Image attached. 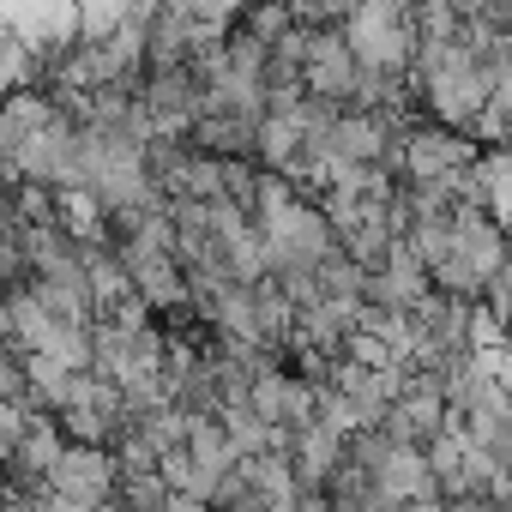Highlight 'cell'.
<instances>
[{
  "mask_svg": "<svg viewBox=\"0 0 512 512\" xmlns=\"http://www.w3.org/2000/svg\"><path fill=\"white\" fill-rule=\"evenodd\" d=\"M115 482H121V464H115L109 446H67L43 488H49L55 500H73V506H85V512H103V506L115 500Z\"/></svg>",
  "mask_w": 512,
  "mask_h": 512,
  "instance_id": "obj_1",
  "label": "cell"
},
{
  "mask_svg": "<svg viewBox=\"0 0 512 512\" xmlns=\"http://www.w3.org/2000/svg\"><path fill=\"white\" fill-rule=\"evenodd\" d=\"M284 452H290V470H296V482H302V488H314V494H326V488L338 482V470L350 464V440H344V434H332L326 422H308V428H296Z\"/></svg>",
  "mask_w": 512,
  "mask_h": 512,
  "instance_id": "obj_2",
  "label": "cell"
},
{
  "mask_svg": "<svg viewBox=\"0 0 512 512\" xmlns=\"http://www.w3.org/2000/svg\"><path fill=\"white\" fill-rule=\"evenodd\" d=\"M31 404H13V398H0V464L13 470V458H19V446H25V434H31Z\"/></svg>",
  "mask_w": 512,
  "mask_h": 512,
  "instance_id": "obj_3",
  "label": "cell"
},
{
  "mask_svg": "<svg viewBox=\"0 0 512 512\" xmlns=\"http://www.w3.org/2000/svg\"><path fill=\"white\" fill-rule=\"evenodd\" d=\"M386 512H452L446 500H416V506H386Z\"/></svg>",
  "mask_w": 512,
  "mask_h": 512,
  "instance_id": "obj_4",
  "label": "cell"
}]
</instances>
